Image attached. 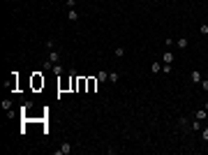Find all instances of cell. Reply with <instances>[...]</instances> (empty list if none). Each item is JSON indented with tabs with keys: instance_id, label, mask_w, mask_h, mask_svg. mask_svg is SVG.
I'll list each match as a JSON object with an SVG mask.
<instances>
[{
	"instance_id": "1",
	"label": "cell",
	"mask_w": 208,
	"mask_h": 155,
	"mask_svg": "<svg viewBox=\"0 0 208 155\" xmlns=\"http://www.w3.org/2000/svg\"><path fill=\"white\" fill-rule=\"evenodd\" d=\"M69 153H72V144H69V141H65V144L58 148V155H69Z\"/></svg>"
},
{
	"instance_id": "2",
	"label": "cell",
	"mask_w": 208,
	"mask_h": 155,
	"mask_svg": "<svg viewBox=\"0 0 208 155\" xmlns=\"http://www.w3.org/2000/svg\"><path fill=\"white\" fill-rule=\"evenodd\" d=\"M194 118L204 123V121H206V118H208V111H206V109H201V111H194Z\"/></svg>"
},
{
	"instance_id": "3",
	"label": "cell",
	"mask_w": 208,
	"mask_h": 155,
	"mask_svg": "<svg viewBox=\"0 0 208 155\" xmlns=\"http://www.w3.org/2000/svg\"><path fill=\"white\" fill-rule=\"evenodd\" d=\"M42 86H44V79L39 77V74H35L33 77V88H42Z\"/></svg>"
},
{
	"instance_id": "4",
	"label": "cell",
	"mask_w": 208,
	"mask_h": 155,
	"mask_svg": "<svg viewBox=\"0 0 208 155\" xmlns=\"http://www.w3.org/2000/svg\"><path fill=\"white\" fill-rule=\"evenodd\" d=\"M187 37H178V39H176V46H178V49H187Z\"/></svg>"
},
{
	"instance_id": "5",
	"label": "cell",
	"mask_w": 208,
	"mask_h": 155,
	"mask_svg": "<svg viewBox=\"0 0 208 155\" xmlns=\"http://www.w3.org/2000/svg\"><path fill=\"white\" fill-rule=\"evenodd\" d=\"M67 19H69V21H77V19H79L77 7H74V9H67Z\"/></svg>"
},
{
	"instance_id": "6",
	"label": "cell",
	"mask_w": 208,
	"mask_h": 155,
	"mask_svg": "<svg viewBox=\"0 0 208 155\" xmlns=\"http://www.w3.org/2000/svg\"><path fill=\"white\" fill-rule=\"evenodd\" d=\"M58 58H60V53L51 49V51H49V60H51V63H58Z\"/></svg>"
},
{
	"instance_id": "7",
	"label": "cell",
	"mask_w": 208,
	"mask_h": 155,
	"mask_svg": "<svg viewBox=\"0 0 208 155\" xmlns=\"http://www.w3.org/2000/svg\"><path fill=\"white\" fill-rule=\"evenodd\" d=\"M162 60L171 65V63H173V56H171V51H164V53H162Z\"/></svg>"
},
{
	"instance_id": "8",
	"label": "cell",
	"mask_w": 208,
	"mask_h": 155,
	"mask_svg": "<svg viewBox=\"0 0 208 155\" xmlns=\"http://www.w3.org/2000/svg\"><path fill=\"white\" fill-rule=\"evenodd\" d=\"M97 81L102 83V81H109V72H97Z\"/></svg>"
},
{
	"instance_id": "9",
	"label": "cell",
	"mask_w": 208,
	"mask_h": 155,
	"mask_svg": "<svg viewBox=\"0 0 208 155\" xmlns=\"http://www.w3.org/2000/svg\"><path fill=\"white\" fill-rule=\"evenodd\" d=\"M192 81H194V83H201V72H199V69L192 72Z\"/></svg>"
},
{
	"instance_id": "10",
	"label": "cell",
	"mask_w": 208,
	"mask_h": 155,
	"mask_svg": "<svg viewBox=\"0 0 208 155\" xmlns=\"http://www.w3.org/2000/svg\"><path fill=\"white\" fill-rule=\"evenodd\" d=\"M53 65H56V63H51L49 58H46V60L42 63V69H53Z\"/></svg>"
},
{
	"instance_id": "11",
	"label": "cell",
	"mask_w": 208,
	"mask_h": 155,
	"mask_svg": "<svg viewBox=\"0 0 208 155\" xmlns=\"http://www.w3.org/2000/svg\"><path fill=\"white\" fill-rule=\"evenodd\" d=\"M100 83L97 79H88V90H95V86Z\"/></svg>"
},
{
	"instance_id": "12",
	"label": "cell",
	"mask_w": 208,
	"mask_h": 155,
	"mask_svg": "<svg viewBox=\"0 0 208 155\" xmlns=\"http://www.w3.org/2000/svg\"><path fill=\"white\" fill-rule=\"evenodd\" d=\"M123 56H125V46H118L116 49V58H123Z\"/></svg>"
},
{
	"instance_id": "13",
	"label": "cell",
	"mask_w": 208,
	"mask_h": 155,
	"mask_svg": "<svg viewBox=\"0 0 208 155\" xmlns=\"http://www.w3.org/2000/svg\"><path fill=\"white\" fill-rule=\"evenodd\" d=\"M157 72H162V63H153V74H157Z\"/></svg>"
},
{
	"instance_id": "14",
	"label": "cell",
	"mask_w": 208,
	"mask_h": 155,
	"mask_svg": "<svg viewBox=\"0 0 208 155\" xmlns=\"http://www.w3.org/2000/svg\"><path fill=\"white\" fill-rule=\"evenodd\" d=\"M118 79H120V74H116V72H111V74H109V81H111V83H116Z\"/></svg>"
},
{
	"instance_id": "15",
	"label": "cell",
	"mask_w": 208,
	"mask_h": 155,
	"mask_svg": "<svg viewBox=\"0 0 208 155\" xmlns=\"http://www.w3.org/2000/svg\"><path fill=\"white\" fill-rule=\"evenodd\" d=\"M199 33H201V35H208V23H201V26H199Z\"/></svg>"
},
{
	"instance_id": "16",
	"label": "cell",
	"mask_w": 208,
	"mask_h": 155,
	"mask_svg": "<svg viewBox=\"0 0 208 155\" xmlns=\"http://www.w3.org/2000/svg\"><path fill=\"white\" fill-rule=\"evenodd\" d=\"M65 5H67V9H74L77 7V0H65Z\"/></svg>"
},
{
	"instance_id": "17",
	"label": "cell",
	"mask_w": 208,
	"mask_h": 155,
	"mask_svg": "<svg viewBox=\"0 0 208 155\" xmlns=\"http://www.w3.org/2000/svg\"><path fill=\"white\" fill-rule=\"evenodd\" d=\"M53 74H58V77H60V74H62V67H60V65H58V63L53 65Z\"/></svg>"
},
{
	"instance_id": "18",
	"label": "cell",
	"mask_w": 208,
	"mask_h": 155,
	"mask_svg": "<svg viewBox=\"0 0 208 155\" xmlns=\"http://www.w3.org/2000/svg\"><path fill=\"white\" fill-rule=\"evenodd\" d=\"M2 109H5V111H9V109H12V102H9V100H2Z\"/></svg>"
},
{
	"instance_id": "19",
	"label": "cell",
	"mask_w": 208,
	"mask_h": 155,
	"mask_svg": "<svg viewBox=\"0 0 208 155\" xmlns=\"http://www.w3.org/2000/svg\"><path fill=\"white\" fill-rule=\"evenodd\" d=\"M192 130H201V121H197V118H194V123H192Z\"/></svg>"
},
{
	"instance_id": "20",
	"label": "cell",
	"mask_w": 208,
	"mask_h": 155,
	"mask_svg": "<svg viewBox=\"0 0 208 155\" xmlns=\"http://www.w3.org/2000/svg\"><path fill=\"white\" fill-rule=\"evenodd\" d=\"M201 137H204V141H208V127L201 130Z\"/></svg>"
},
{
	"instance_id": "21",
	"label": "cell",
	"mask_w": 208,
	"mask_h": 155,
	"mask_svg": "<svg viewBox=\"0 0 208 155\" xmlns=\"http://www.w3.org/2000/svg\"><path fill=\"white\" fill-rule=\"evenodd\" d=\"M201 88H204V90H208V81H201Z\"/></svg>"
},
{
	"instance_id": "22",
	"label": "cell",
	"mask_w": 208,
	"mask_h": 155,
	"mask_svg": "<svg viewBox=\"0 0 208 155\" xmlns=\"http://www.w3.org/2000/svg\"><path fill=\"white\" fill-rule=\"evenodd\" d=\"M206 111H208V102H206Z\"/></svg>"
},
{
	"instance_id": "23",
	"label": "cell",
	"mask_w": 208,
	"mask_h": 155,
	"mask_svg": "<svg viewBox=\"0 0 208 155\" xmlns=\"http://www.w3.org/2000/svg\"><path fill=\"white\" fill-rule=\"evenodd\" d=\"M153 2H160V0H153Z\"/></svg>"
}]
</instances>
